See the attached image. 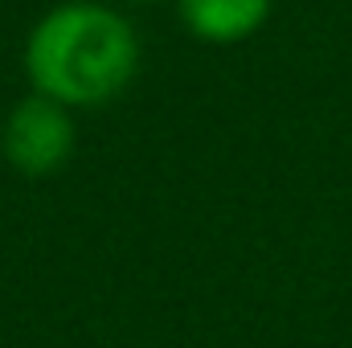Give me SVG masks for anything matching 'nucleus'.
<instances>
[{"mask_svg":"<svg viewBox=\"0 0 352 348\" xmlns=\"http://www.w3.org/2000/svg\"><path fill=\"white\" fill-rule=\"evenodd\" d=\"M140 74V33L98 0H66L37 17L25 37L29 87L70 111L119 98Z\"/></svg>","mask_w":352,"mask_h":348,"instance_id":"obj_1","label":"nucleus"},{"mask_svg":"<svg viewBox=\"0 0 352 348\" xmlns=\"http://www.w3.org/2000/svg\"><path fill=\"white\" fill-rule=\"evenodd\" d=\"M78 131L70 119V107L29 90L21 102H12V111L4 115L0 127V152L8 160V168L21 176H54L70 156H74Z\"/></svg>","mask_w":352,"mask_h":348,"instance_id":"obj_2","label":"nucleus"},{"mask_svg":"<svg viewBox=\"0 0 352 348\" xmlns=\"http://www.w3.org/2000/svg\"><path fill=\"white\" fill-rule=\"evenodd\" d=\"M180 25L205 45H238L270 21L274 0H173Z\"/></svg>","mask_w":352,"mask_h":348,"instance_id":"obj_3","label":"nucleus"},{"mask_svg":"<svg viewBox=\"0 0 352 348\" xmlns=\"http://www.w3.org/2000/svg\"><path fill=\"white\" fill-rule=\"evenodd\" d=\"M119 4H156V0H119Z\"/></svg>","mask_w":352,"mask_h":348,"instance_id":"obj_4","label":"nucleus"}]
</instances>
